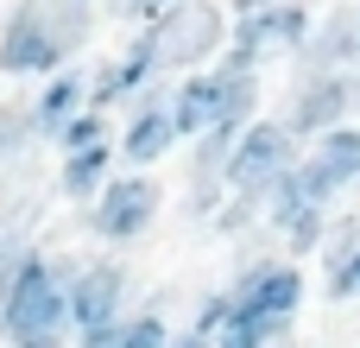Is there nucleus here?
Instances as JSON below:
<instances>
[{"mask_svg":"<svg viewBox=\"0 0 360 348\" xmlns=\"http://www.w3.org/2000/svg\"><path fill=\"white\" fill-rule=\"evenodd\" d=\"M70 254L25 247L0 292V342L6 348H70Z\"/></svg>","mask_w":360,"mask_h":348,"instance_id":"1","label":"nucleus"},{"mask_svg":"<svg viewBox=\"0 0 360 348\" xmlns=\"http://www.w3.org/2000/svg\"><path fill=\"white\" fill-rule=\"evenodd\" d=\"M253 114H266V76H259V70H240V63L215 57V63H202V70L171 76V120H177V139H196V133H240Z\"/></svg>","mask_w":360,"mask_h":348,"instance_id":"2","label":"nucleus"},{"mask_svg":"<svg viewBox=\"0 0 360 348\" xmlns=\"http://www.w3.org/2000/svg\"><path fill=\"white\" fill-rule=\"evenodd\" d=\"M228 298H234V317L228 323H240V330H253V336L272 342V336H291L297 330L304 298H310V279L285 254H247L240 273L228 279Z\"/></svg>","mask_w":360,"mask_h":348,"instance_id":"3","label":"nucleus"},{"mask_svg":"<svg viewBox=\"0 0 360 348\" xmlns=\"http://www.w3.org/2000/svg\"><path fill=\"white\" fill-rule=\"evenodd\" d=\"M165 184L152 178V171H114L89 203H82V228H89V241H101V247H114V254H127V247H139L158 222H165Z\"/></svg>","mask_w":360,"mask_h":348,"instance_id":"4","label":"nucleus"},{"mask_svg":"<svg viewBox=\"0 0 360 348\" xmlns=\"http://www.w3.org/2000/svg\"><path fill=\"white\" fill-rule=\"evenodd\" d=\"M272 114L291 127L297 146H310V139L329 133V127L360 120V63H348V70H310V63H291V82H285V95H278Z\"/></svg>","mask_w":360,"mask_h":348,"instance_id":"5","label":"nucleus"},{"mask_svg":"<svg viewBox=\"0 0 360 348\" xmlns=\"http://www.w3.org/2000/svg\"><path fill=\"white\" fill-rule=\"evenodd\" d=\"M310 25H316V6H310V0H266L259 13L228 19V51H221V57L266 76L272 63H297V57H304Z\"/></svg>","mask_w":360,"mask_h":348,"instance_id":"6","label":"nucleus"},{"mask_svg":"<svg viewBox=\"0 0 360 348\" xmlns=\"http://www.w3.org/2000/svg\"><path fill=\"white\" fill-rule=\"evenodd\" d=\"M146 32H152L158 70L184 76V70H202L228 51V6L221 0H171Z\"/></svg>","mask_w":360,"mask_h":348,"instance_id":"7","label":"nucleus"},{"mask_svg":"<svg viewBox=\"0 0 360 348\" xmlns=\"http://www.w3.org/2000/svg\"><path fill=\"white\" fill-rule=\"evenodd\" d=\"M297 139H291V127L278 120V114H253L240 133H234V152H228V171H221V184H228V197H247V203H259L266 209V190L297 165Z\"/></svg>","mask_w":360,"mask_h":348,"instance_id":"8","label":"nucleus"},{"mask_svg":"<svg viewBox=\"0 0 360 348\" xmlns=\"http://www.w3.org/2000/svg\"><path fill=\"white\" fill-rule=\"evenodd\" d=\"M139 298V279L133 266L101 247V254H70V330H95V323H114L127 317Z\"/></svg>","mask_w":360,"mask_h":348,"instance_id":"9","label":"nucleus"},{"mask_svg":"<svg viewBox=\"0 0 360 348\" xmlns=\"http://www.w3.org/2000/svg\"><path fill=\"white\" fill-rule=\"evenodd\" d=\"M177 120H171V76H158L133 108H120L114 120V159L127 171H158L165 159H177Z\"/></svg>","mask_w":360,"mask_h":348,"instance_id":"10","label":"nucleus"},{"mask_svg":"<svg viewBox=\"0 0 360 348\" xmlns=\"http://www.w3.org/2000/svg\"><path fill=\"white\" fill-rule=\"evenodd\" d=\"M63 44L51 32L44 0H13L0 13V76L6 82H44L51 70H63Z\"/></svg>","mask_w":360,"mask_h":348,"instance_id":"11","label":"nucleus"},{"mask_svg":"<svg viewBox=\"0 0 360 348\" xmlns=\"http://www.w3.org/2000/svg\"><path fill=\"white\" fill-rule=\"evenodd\" d=\"M165 70H158V51H152V32L139 25V32H127V44L114 51V57H101V63H89V108H133L152 82H158Z\"/></svg>","mask_w":360,"mask_h":348,"instance_id":"12","label":"nucleus"},{"mask_svg":"<svg viewBox=\"0 0 360 348\" xmlns=\"http://www.w3.org/2000/svg\"><path fill=\"white\" fill-rule=\"evenodd\" d=\"M297 171H304V178H310V184H316L329 203L354 197V190H360V120L316 133V139L297 152Z\"/></svg>","mask_w":360,"mask_h":348,"instance_id":"13","label":"nucleus"},{"mask_svg":"<svg viewBox=\"0 0 360 348\" xmlns=\"http://www.w3.org/2000/svg\"><path fill=\"white\" fill-rule=\"evenodd\" d=\"M76 108H89V63H63V70H51V76L38 82V95L25 101V114H32V133H38V146H51V139L63 133V120H70Z\"/></svg>","mask_w":360,"mask_h":348,"instance_id":"14","label":"nucleus"},{"mask_svg":"<svg viewBox=\"0 0 360 348\" xmlns=\"http://www.w3.org/2000/svg\"><path fill=\"white\" fill-rule=\"evenodd\" d=\"M310 70H348L360 63V25H354V0H335V6H316V25H310V44L304 57Z\"/></svg>","mask_w":360,"mask_h":348,"instance_id":"15","label":"nucleus"},{"mask_svg":"<svg viewBox=\"0 0 360 348\" xmlns=\"http://www.w3.org/2000/svg\"><path fill=\"white\" fill-rule=\"evenodd\" d=\"M114 171H120L114 139H95V146H76V152H57V178H51V184H57V197H63V203H76V209H82V203H89Z\"/></svg>","mask_w":360,"mask_h":348,"instance_id":"16","label":"nucleus"},{"mask_svg":"<svg viewBox=\"0 0 360 348\" xmlns=\"http://www.w3.org/2000/svg\"><path fill=\"white\" fill-rule=\"evenodd\" d=\"M44 13H51V32H57V44H63V57L70 63H82V51L101 38V0H44Z\"/></svg>","mask_w":360,"mask_h":348,"instance_id":"17","label":"nucleus"},{"mask_svg":"<svg viewBox=\"0 0 360 348\" xmlns=\"http://www.w3.org/2000/svg\"><path fill=\"white\" fill-rule=\"evenodd\" d=\"M32 146H38V133H32L25 101H0V171L25 165V159H32Z\"/></svg>","mask_w":360,"mask_h":348,"instance_id":"18","label":"nucleus"},{"mask_svg":"<svg viewBox=\"0 0 360 348\" xmlns=\"http://www.w3.org/2000/svg\"><path fill=\"white\" fill-rule=\"evenodd\" d=\"M171 342V317L165 304H133L120 317V348H165Z\"/></svg>","mask_w":360,"mask_h":348,"instance_id":"19","label":"nucleus"},{"mask_svg":"<svg viewBox=\"0 0 360 348\" xmlns=\"http://www.w3.org/2000/svg\"><path fill=\"white\" fill-rule=\"evenodd\" d=\"M95 139H114V114H108V108H76L51 146H57V152H76V146H95Z\"/></svg>","mask_w":360,"mask_h":348,"instance_id":"20","label":"nucleus"},{"mask_svg":"<svg viewBox=\"0 0 360 348\" xmlns=\"http://www.w3.org/2000/svg\"><path fill=\"white\" fill-rule=\"evenodd\" d=\"M228 317H234V298H228V285H215V292H202V298H196V311H190V323H184V330H196V336H209V342H215V336L228 330Z\"/></svg>","mask_w":360,"mask_h":348,"instance_id":"21","label":"nucleus"},{"mask_svg":"<svg viewBox=\"0 0 360 348\" xmlns=\"http://www.w3.org/2000/svg\"><path fill=\"white\" fill-rule=\"evenodd\" d=\"M165 6H171V0H101V19L120 25V32H139V25H152Z\"/></svg>","mask_w":360,"mask_h":348,"instance_id":"22","label":"nucleus"},{"mask_svg":"<svg viewBox=\"0 0 360 348\" xmlns=\"http://www.w3.org/2000/svg\"><path fill=\"white\" fill-rule=\"evenodd\" d=\"M323 298H329V304H360V247L342 260V266L323 273Z\"/></svg>","mask_w":360,"mask_h":348,"instance_id":"23","label":"nucleus"},{"mask_svg":"<svg viewBox=\"0 0 360 348\" xmlns=\"http://www.w3.org/2000/svg\"><path fill=\"white\" fill-rule=\"evenodd\" d=\"M32 247V228H19V222H0V292H6V279H13V266H19V254Z\"/></svg>","mask_w":360,"mask_h":348,"instance_id":"24","label":"nucleus"},{"mask_svg":"<svg viewBox=\"0 0 360 348\" xmlns=\"http://www.w3.org/2000/svg\"><path fill=\"white\" fill-rule=\"evenodd\" d=\"M221 6H228V19H240V13H259L266 0H221Z\"/></svg>","mask_w":360,"mask_h":348,"instance_id":"25","label":"nucleus"},{"mask_svg":"<svg viewBox=\"0 0 360 348\" xmlns=\"http://www.w3.org/2000/svg\"><path fill=\"white\" fill-rule=\"evenodd\" d=\"M266 348H297V330H291V336H272Z\"/></svg>","mask_w":360,"mask_h":348,"instance_id":"26","label":"nucleus"},{"mask_svg":"<svg viewBox=\"0 0 360 348\" xmlns=\"http://www.w3.org/2000/svg\"><path fill=\"white\" fill-rule=\"evenodd\" d=\"M354 25H360V0H354Z\"/></svg>","mask_w":360,"mask_h":348,"instance_id":"27","label":"nucleus"},{"mask_svg":"<svg viewBox=\"0 0 360 348\" xmlns=\"http://www.w3.org/2000/svg\"><path fill=\"white\" fill-rule=\"evenodd\" d=\"M0 348H6V342H0Z\"/></svg>","mask_w":360,"mask_h":348,"instance_id":"28","label":"nucleus"}]
</instances>
